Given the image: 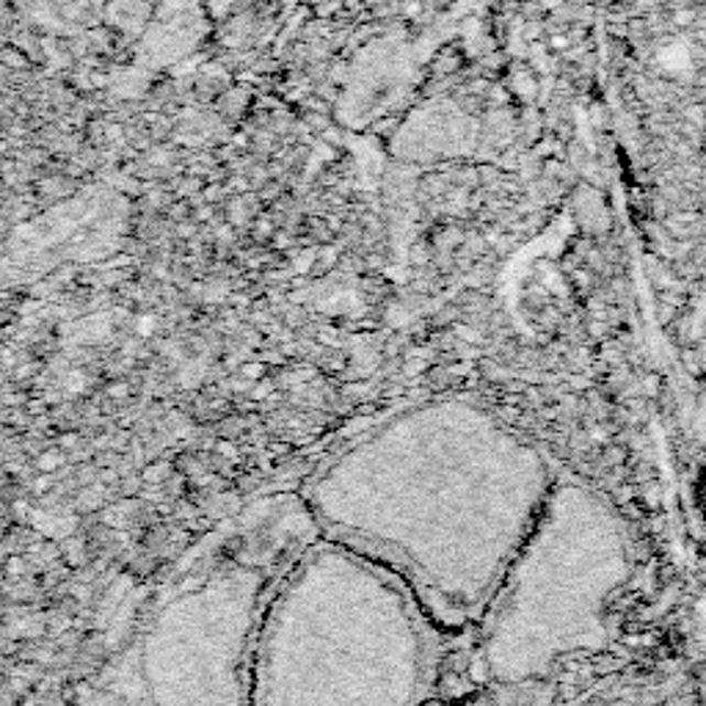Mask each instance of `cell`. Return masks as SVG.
I'll use <instances>...</instances> for the list:
<instances>
[{"label":"cell","instance_id":"6da1fadb","mask_svg":"<svg viewBox=\"0 0 706 706\" xmlns=\"http://www.w3.org/2000/svg\"><path fill=\"white\" fill-rule=\"evenodd\" d=\"M53 466H58V459H53V455H45V459H42V470H53Z\"/></svg>","mask_w":706,"mask_h":706},{"label":"cell","instance_id":"7a4b0ae2","mask_svg":"<svg viewBox=\"0 0 706 706\" xmlns=\"http://www.w3.org/2000/svg\"><path fill=\"white\" fill-rule=\"evenodd\" d=\"M9 572L20 574V572H23V563H20V561H18V558H14V561H9Z\"/></svg>","mask_w":706,"mask_h":706}]
</instances>
